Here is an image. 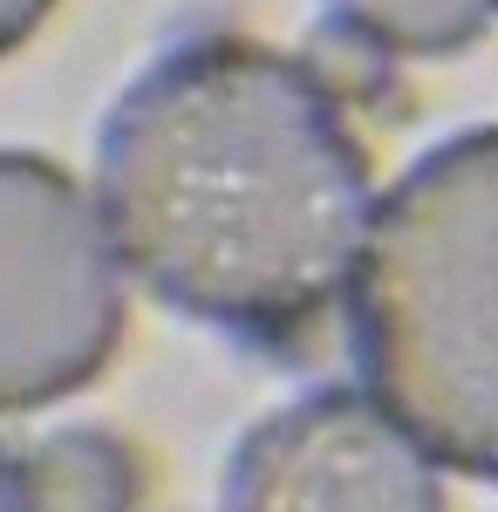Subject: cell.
<instances>
[{
  "label": "cell",
  "mask_w": 498,
  "mask_h": 512,
  "mask_svg": "<svg viewBox=\"0 0 498 512\" xmlns=\"http://www.w3.org/2000/svg\"><path fill=\"white\" fill-rule=\"evenodd\" d=\"M96 205L171 315L301 355L376 226L369 151L301 55L232 28L164 41L96 130Z\"/></svg>",
  "instance_id": "6da1fadb"
},
{
  "label": "cell",
  "mask_w": 498,
  "mask_h": 512,
  "mask_svg": "<svg viewBox=\"0 0 498 512\" xmlns=\"http://www.w3.org/2000/svg\"><path fill=\"white\" fill-rule=\"evenodd\" d=\"M348 355L430 458L498 485V123L430 144L383 192Z\"/></svg>",
  "instance_id": "7a4b0ae2"
},
{
  "label": "cell",
  "mask_w": 498,
  "mask_h": 512,
  "mask_svg": "<svg viewBox=\"0 0 498 512\" xmlns=\"http://www.w3.org/2000/svg\"><path fill=\"white\" fill-rule=\"evenodd\" d=\"M123 274L103 205L55 158L0 151V410H48L110 369Z\"/></svg>",
  "instance_id": "3957f363"
},
{
  "label": "cell",
  "mask_w": 498,
  "mask_h": 512,
  "mask_svg": "<svg viewBox=\"0 0 498 512\" xmlns=\"http://www.w3.org/2000/svg\"><path fill=\"white\" fill-rule=\"evenodd\" d=\"M219 512H444L437 458L369 383H314L226 458Z\"/></svg>",
  "instance_id": "277c9868"
},
{
  "label": "cell",
  "mask_w": 498,
  "mask_h": 512,
  "mask_svg": "<svg viewBox=\"0 0 498 512\" xmlns=\"http://www.w3.org/2000/svg\"><path fill=\"white\" fill-rule=\"evenodd\" d=\"M21 492H28V512H137L144 458L116 431L69 424L21 444Z\"/></svg>",
  "instance_id": "5b68a950"
},
{
  "label": "cell",
  "mask_w": 498,
  "mask_h": 512,
  "mask_svg": "<svg viewBox=\"0 0 498 512\" xmlns=\"http://www.w3.org/2000/svg\"><path fill=\"white\" fill-rule=\"evenodd\" d=\"M314 7L342 41L396 62L464 55L498 14V0H314Z\"/></svg>",
  "instance_id": "8992f818"
},
{
  "label": "cell",
  "mask_w": 498,
  "mask_h": 512,
  "mask_svg": "<svg viewBox=\"0 0 498 512\" xmlns=\"http://www.w3.org/2000/svg\"><path fill=\"white\" fill-rule=\"evenodd\" d=\"M48 14H55V0H0V55H14Z\"/></svg>",
  "instance_id": "52a82bcc"
},
{
  "label": "cell",
  "mask_w": 498,
  "mask_h": 512,
  "mask_svg": "<svg viewBox=\"0 0 498 512\" xmlns=\"http://www.w3.org/2000/svg\"><path fill=\"white\" fill-rule=\"evenodd\" d=\"M0 512H28V492H21V444L0 437Z\"/></svg>",
  "instance_id": "ba28073f"
}]
</instances>
